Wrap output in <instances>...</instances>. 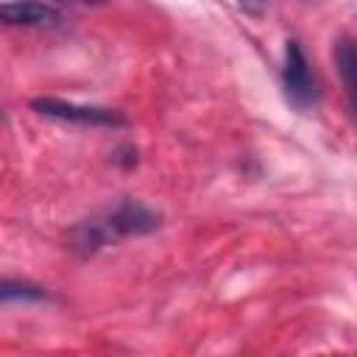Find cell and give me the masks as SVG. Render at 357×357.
<instances>
[{
    "mask_svg": "<svg viewBox=\"0 0 357 357\" xmlns=\"http://www.w3.org/2000/svg\"><path fill=\"white\" fill-rule=\"evenodd\" d=\"M31 109L42 117L50 120H61V123H75V126H126V117L117 109H106V106H84V103H73V100H61V98H33Z\"/></svg>",
    "mask_w": 357,
    "mask_h": 357,
    "instance_id": "obj_3",
    "label": "cell"
},
{
    "mask_svg": "<svg viewBox=\"0 0 357 357\" xmlns=\"http://www.w3.org/2000/svg\"><path fill=\"white\" fill-rule=\"evenodd\" d=\"M0 298L6 304L11 301H45L47 293L36 284H28V282H14V279H6L3 287H0Z\"/></svg>",
    "mask_w": 357,
    "mask_h": 357,
    "instance_id": "obj_6",
    "label": "cell"
},
{
    "mask_svg": "<svg viewBox=\"0 0 357 357\" xmlns=\"http://www.w3.org/2000/svg\"><path fill=\"white\" fill-rule=\"evenodd\" d=\"M282 89L284 98L296 106V109H310L318 103V81L315 73L310 67V59L304 53V47L290 39L284 47V64H282Z\"/></svg>",
    "mask_w": 357,
    "mask_h": 357,
    "instance_id": "obj_2",
    "label": "cell"
},
{
    "mask_svg": "<svg viewBox=\"0 0 357 357\" xmlns=\"http://www.w3.org/2000/svg\"><path fill=\"white\" fill-rule=\"evenodd\" d=\"M335 64L343 81V92L351 114L357 117V39H340L335 45Z\"/></svg>",
    "mask_w": 357,
    "mask_h": 357,
    "instance_id": "obj_5",
    "label": "cell"
},
{
    "mask_svg": "<svg viewBox=\"0 0 357 357\" xmlns=\"http://www.w3.org/2000/svg\"><path fill=\"white\" fill-rule=\"evenodd\" d=\"M50 3H59V6H103L106 0H50Z\"/></svg>",
    "mask_w": 357,
    "mask_h": 357,
    "instance_id": "obj_8",
    "label": "cell"
},
{
    "mask_svg": "<svg viewBox=\"0 0 357 357\" xmlns=\"http://www.w3.org/2000/svg\"><path fill=\"white\" fill-rule=\"evenodd\" d=\"M0 20L14 28H50L61 22V14L42 0H6L0 6Z\"/></svg>",
    "mask_w": 357,
    "mask_h": 357,
    "instance_id": "obj_4",
    "label": "cell"
},
{
    "mask_svg": "<svg viewBox=\"0 0 357 357\" xmlns=\"http://www.w3.org/2000/svg\"><path fill=\"white\" fill-rule=\"evenodd\" d=\"M159 229V215L137 201H123L112 212L84 220L70 231V248L81 257H89L100 251L103 245H112L123 237H139Z\"/></svg>",
    "mask_w": 357,
    "mask_h": 357,
    "instance_id": "obj_1",
    "label": "cell"
},
{
    "mask_svg": "<svg viewBox=\"0 0 357 357\" xmlns=\"http://www.w3.org/2000/svg\"><path fill=\"white\" fill-rule=\"evenodd\" d=\"M237 6H240V8H245V11L259 14V11L268 6V0H237Z\"/></svg>",
    "mask_w": 357,
    "mask_h": 357,
    "instance_id": "obj_7",
    "label": "cell"
}]
</instances>
